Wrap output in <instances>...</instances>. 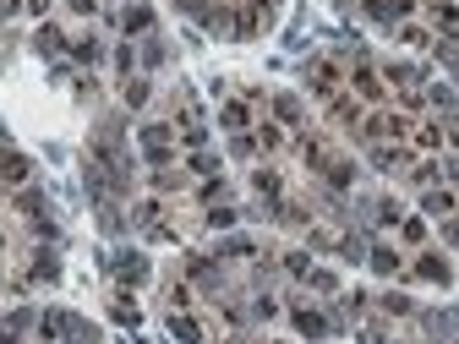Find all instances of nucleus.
I'll use <instances>...</instances> for the list:
<instances>
[{"instance_id": "obj_22", "label": "nucleus", "mask_w": 459, "mask_h": 344, "mask_svg": "<svg viewBox=\"0 0 459 344\" xmlns=\"http://www.w3.org/2000/svg\"><path fill=\"white\" fill-rule=\"evenodd\" d=\"M405 241H427V224L421 219H405Z\"/></svg>"}, {"instance_id": "obj_20", "label": "nucleus", "mask_w": 459, "mask_h": 344, "mask_svg": "<svg viewBox=\"0 0 459 344\" xmlns=\"http://www.w3.org/2000/svg\"><path fill=\"white\" fill-rule=\"evenodd\" d=\"M416 142H421V148H438V142H443V132H438V126H421V132H416Z\"/></svg>"}, {"instance_id": "obj_23", "label": "nucleus", "mask_w": 459, "mask_h": 344, "mask_svg": "<svg viewBox=\"0 0 459 344\" xmlns=\"http://www.w3.org/2000/svg\"><path fill=\"white\" fill-rule=\"evenodd\" d=\"M257 142H263V148H279V142H285V132H279V126H263V137H257Z\"/></svg>"}, {"instance_id": "obj_27", "label": "nucleus", "mask_w": 459, "mask_h": 344, "mask_svg": "<svg viewBox=\"0 0 459 344\" xmlns=\"http://www.w3.org/2000/svg\"><path fill=\"white\" fill-rule=\"evenodd\" d=\"M449 241H459V219H454V224H449Z\"/></svg>"}, {"instance_id": "obj_25", "label": "nucleus", "mask_w": 459, "mask_h": 344, "mask_svg": "<svg viewBox=\"0 0 459 344\" xmlns=\"http://www.w3.org/2000/svg\"><path fill=\"white\" fill-rule=\"evenodd\" d=\"M28 11H33V17H44V11H50V0H28Z\"/></svg>"}, {"instance_id": "obj_18", "label": "nucleus", "mask_w": 459, "mask_h": 344, "mask_svg": "<svg viewBox=\"0 0 459 344\" xmlns=\"http://www.w3.org/2000/svg\"><path fill=\"white\" fill-rule=\"evenodd\" d=\"M66 50H72L76 61H99V44H93V39H82V44H66Z\"/></svg>"}, {"instance_id": "obj_3", "label": "nucleus", "mask_w": 459, "mask_h": 344, "mask_svg": "<svg viewBox=\"0 0 459 344\" xmlns=\"http://www.w3.org/2000/svg\"><path fill=\"white\" fill-rule=\"evenodd\" d=\"M296 328H301L306 339H323V334H328V317H323V312H296Z\"/></svg>"}, {"instance_id": "obj_24", "label": "nucleus", "mask_w": 459, "mask_h": 344, "mask_svg": "<svg viewBox=\"0 0 459 344\" xmlns=\"http://www.w3.org/2000/svg\"><path fill=\"white\" fill-rule=\"evenodd\" d=\"M72 11L76 17H93V0H72Z\"/></svg>"}, {"instance_id": "obj_15", "label": "nucleus", "mask_w": 459, "mask_h": 344, "mask_svg": "<svg viewBox=\"0 0 459 344\" xmlns=\"http://www.w3.org/2000/svg\"><path fill=\"white\" fill-rule=\"evenodd\" d=\"M449 208H454L449 192H427V213H449Z\"/></svg>"}, {"instance_id": "obj_2", "label": "nucleus", "mask_w": 459, "mask_h": 344, "mask_svg": "<svg viewBox=\"0 0 459 344\" xmlns=\"http://www.w3.org/2000/svg\"><path fill=\"white\" fill-rule=\"evenodd\" d=\"M28 175H33V164H28V159H22V153H11V159H6V164H0V181H11V186H22V181H28Z\"/></svg>"}, {"instance_id": "obj_10", "label": "nucleus", "mask_w": 459, "mask_h": 344, "mask_svg": "<svg viewBox=\"0 0 459 344\" xmlns=\"http://www.w3.org/2000/svg\"><path fill=\"white\" fill-rule=\"evenodd\" d=\"M421 279H432V284H449V268H443V257H421Z\"/></svg>"}, {"instance_id": "obj_6", "label": "nucleus", "mask_w": 459, "mask_h": 344, "mask_svg": "<svg viewBox=\"0 0 459 344\" xmlns=\"http://www.w3.org/2000/svg\"><path fill=\"white\" fill-rule=\"evenodd\" d=\"M432 22H438L443 33H459V11L449 6V0H438V6H432Z\"/></svg>"}, {"instance_id": "obj_9", "label": "nucleus", "mask_w": 459, "mask_h": 344, "mask_svg": "<svg viewBox=\"0 0 459 344\" xmlns=\"http://www.w3.org/2000/svg\"><path fill=\"white\" fill-rule=\"evenodd\" d=\"M170 334H175V339H186V344H197V339H203V328H197L192 317H170Z\"/></svg>"}, {"instance_id": "obj_26", "label": "nucleus", "mask_w": 459, "mask_h": 344, "mask_svg": "<svg viewBox=\"0 0 459 344\" xmlns=\"http://www.w3.org/2000/svg\"><path fill=\"white\" fill-rule=\"evenodd\" d=\"M11 11H17V0H0V17H11Z\"/></svg>"}, {"instance_id": "obj_12", "label": "nucleus", "mask_w": 459, "mask_h": 344, "mask_svg": "<svg viewBox=\"0 0 459 344\" xmlns=\"http://www.w3.org/2000/svg\"><path fill=\"white\" fill-rule=\"evenodd\" d=\"M115 323H137V301H132V295L115 301Z\"/></svg>"}, {"instance_id": "obj_13", "label": "nucleus", "mask_w": 459, "mask_h": 344, "mask_svg": "<svg viewBox=\"0 0 459 344\" xmlns=\"http://www.w3.org/2000/svg\"><path fill=\"white\" fill-rule=\"evenodd\" d=\"M246 121H252V115H246V104H229V110H225V126H229V132H241Z\"/></svg>"}, {"instance_id": "obj_7", "label": "nucleus", "mask_w": 459, "mask_h": 344, "mask_svg": "<svg viewBox=\"0 0 459 344\" xmlns=\"http://www.w3.org/2000/svg\"><path fill=\"white\" fill-rule=\"evenodd\" d=\"M356 93H361V99H382V82H378V71H356Z\"/></svg>"}, {"instance_id": "obj_19", "label": "nucleus", "mask_w": 459, "mask_h": 344, "mask_svg": "<svg viewBox=\"0 0 459 344\" xmlns=\"http://www.w3.org/2000/svg\"><path fill=\"white\" fill-rule=\"evenodd\" d=\"M208 224H214V230H229V224H235V208H214Z\"/></svg>"}, {"instance_id": "obj_14", "label": "nucleus", "mask_w": 459, "mask_h": 344, "mask_svg": "<svg viewBox=\"0 0 459 344\" xmlns=\"http://www.w3.org/2000/svg\"><path fill=\"white\" fill-rule=\"evenodd\" d=\"M143 274H148V268H143V257H121V279H132V284H137Z\"/></svg>"}, {"instance_id": "obj_17", "label": "nucleus", "mask_w": 459, "mask_h": 344, "mask_svg": "<svg viewBox=\"0 0 459 344\" xmlns=\"http://www.w3.org/2000/svg\"><path fill=\"white\" fill-rule=\"evenodd\" d=\"M257 192H263V197H279V175L263 170V175H257Z\"/></svg>"}, {"instance_id": "obj_16", "label": "nucleus", "mask_w": 459, "mask_h": 344, "mask_svg": "<svg viewBox=\"0 0 459 344\" xmlns=\"http://www.w3.org/2000/svg\"><path fill=\"white\" fill-rule=\"evenodd\" d=\"M39 50H50V55H55V50H66V39H61L55 28H44V33H39Z\"/></svg>"}, {"instance_id": "obj_8", "label": "nucleus", "mask_w": 459, "mask_h": 344, "mask_svg": "<svg viewBox=\"0 0 459 344\" xmlns=\"http://www.w3.org/2000/svg\"><path fill=\"white\" fill-rule=\"evenodd\" d=\"M148 22H153V11H148V6H132V11L121 17V28H126V33H143Z\"/></svg>"}, {"instance_id": "obj_4", "label": "nucleus", "mask_w": 459, "mask_h": 344, "mask_svg": "<svg viewBox=\"0 0 459 344\" xmlns=\"http://www.w3.org/2000/svg\"><path fill=\"white\" fill-rule=\"evenodd\" d=\"M323 175H328V186H334V192H345V186H350V175H356V170H350V164H345V159H328V164H323Z\"/></svg>"}, {"instance_id": "obj_21", "label": "nucleus", "mask_w": 459, "mask_h": 344, "mask_svg": "<svg viewBox=\"0 0 459 344\" xmlns=\"http://www.w3.org/2000/svg\"><path fill=\"white\" fill-rule=\"evenodd\" d=\"M192 170H197V175H219V164H214L208 153H197V159H192Z\"/></svg>"}, {"instance_id": "obj_5", "label": "nucleus", "mask_w": 459, "mask_h": 344, "mask_svg": "<svg viewBox=\"0 0 459 344\" xmlns=\"http://www.w3.org/2000/svg\"><path fill=\"white\" fill-rule=\"evenodd\" d=\"M410 6H416V0H372V17H378V22H394V17H405Z\"/></svg>"}, {"instance_id": "obj_1", "label": "nucleus", "mask_w": 459, "mask_h": 344, "mask_svg": "<svg viewBox=\"0 0 459 344\" xmlns=\"http://www.w3.org/2000/svg\"><path fill=\"white\" fill-rule=\"evenodd\" d=\"M367 263H372V274H399V252H394V246H372V257H367Z\"/></svg>"}, {"instance_id": "obj_11", "label": "nucleus", "mask_w": 459, "mask_h": 344, "mask_svg": "<svg viewBox=\"0 0 459 344\" xmlns=\"http://www.w3.org/2000/svg\"><path fill=\"white\" fill-rule=\"evenodd\" d=\"M126 104L143 110V104H148V82H126Z\"/></svg>"}]
</instances>
